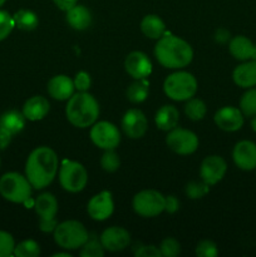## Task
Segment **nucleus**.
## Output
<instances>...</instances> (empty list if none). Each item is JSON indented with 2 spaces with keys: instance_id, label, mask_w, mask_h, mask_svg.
<instances>
[{
  "instance_id": "obj_1",
  "label": "nucleus",
  "mask_w": 256,
  "mask_h": 257,
  "mask_svg": "<svg viewBox=\"0 0 256 257\" xmlns=\"http://www.w3.org/2000/svg\"><path fill=\"white\" fill-rule=\"evenodd\" d=\"M58 171V157L49 147H38L30 153L25 166V175L32 187L37 190L53 182Z\"/></svg>"
},
{
  "instance_id": "obj_2",
  "label": "nucleus",
  "mask_w": 256,
  "mask_h": 257,
  "mask_svg": "<svg viewBox=\"0 0 256 257\" xmlns=\"http://www.w3.org/2000/svg\"><path fill=\"white\" fill-rule=\"evenodd\" d=\"M155 55L161 65L170 69L185 68L193 58V50L187 42L171 34H165L158 39Z\"/></svg>"
},
{
  "instance_id": "obj_3",
  "label": "nucleus",
  "mask_w": 256,
  "mask_h": 257,
  "mask_svg": "<svg viewBox=\"0 0 256 257\" xmlns=\"http://www.w3.org/2000/svg\"><path fill=\"white\" fill-rule=\"evenodd\" d=\"M65 114L74 127L87 128L94 124L97 120L99 115V105L89 93L80 92L69 98Z\"/></svg>"
},
{
  "instance_id": "obj_4",
  "label": "nucleus",
  "mask_w": 256,
  "mask_h": 257,
  "mask_svg": "<svg viewBox=\"0 0 256 257\" xmlns=\"http://www.w3.org/2000/svg\"><path fill=\"white\" fill-rule=\"evenodd\" d=\"M54 232V241L65 250H77L83 247L89 238L88 231L80 222L74 220L64 221L57 225Z\"/></svg>"
},
{
  "instance_id": "obj_5",
  "label": "nucleus",
  "mask_w": 256,
  "mask_h": 257,
  "mask_svg": "<svg viewBox=\"0 0 256 257\" xmlns=\"http://www.w3.org/2000/svg\"><path fill=\"white\" fill-rule=\"evenodd\" d=\"M0 195L13 203H25L32 196V185L20 173H5L0 178Z\"/></svg>"
},
{
  "instance_id": "obj_6",
  "label": "nucleus",
  "mask_w": 256,
  "mask_h": 257,
  "mask_svg": "<svg viewBox=\"0 0 256 257\" xmlns=\"http://www.w3.org/2000/svg\"><path fill=\"white\" fill-rule=\"evenodd\" d=\"M163 90L171 99L182 102L188 100L197 92V80L191 73L177 72L168 75L163 84Z\"/></svg>"
},
{
  "instance_id": "obj_7",
  "label": "nucleus",
  "mask_w": 256,
  "mask_h": 257,
  "mask_svg": "<svg viewBox=\"0 0 256 257\" xmlns=\"http://www.w3.org/2000/svg\"><path fill=\"white\" fill-rule=\"evenodd\" d=\"M59 182L68 192H80L88 182V173L80 163L64 161L59 170Z\"/></svg>"
},
{
  "instance_id": "obj_8",
  "label": "nucleus",
  "mask_w": 256,
  "mask_h": 257,
  "mask_svg": "<svg viewBox=\"0 0 256 257\" xmlns=\"http://www.w3.org/2000/svg\"><path fill=\"white\" fill-rule=\"evenodd\" d=\"M133 210L142 217H155L165 211V197L155 190L141 191L133 198Z\"/></svg>"
},
{
  "instance_id": "obj_9",
  "label": "nucleus",
  "mask_w": 256,
  "mask_h": 257,
  "mask_svg": "<svg viewBox=\"0 0 256 257\" xmlns=\"http://www.w3.org/2000/svg\"><path fill=\"white\" fill-rule=\"evenodd\" d=\"M35 212L40 217V230L43 232H52L57 227L55 216L58 212V201L52 193H42L35 201Z\"/></svg>"
},
{
  "instance_id": "obj_10",
  "label": "nucleus",
  "mask_w": 256,
  "mask_h": 257,
  "mask_svg": "<svg viewBox=\"0 0 256 257\" xmlns=\"http://www.w3.org/2000/svg\"><path fill=\"white\" fill-rule=\"evenodd\" d=\"M170 150L177 155H191L198 147V137L193 132L183 128H173L166 138Z\"/></svg>"
},
{
  "instance_id": "obj_11",
  "label": "nucleus",
  "mask_w": 256,
  "mask_h": 257,
  "mask_svg": "<svg viewBox=\"0 0 256 257\" xmlns=\"http://www.w3.org/2000/svg\"><path fill=\"white\" fill-rule=\"evenodd\" d=\"M90 140L97 147L102 150H114L120 142V135L118 128L109 122L95 123L90 130Z\"/></svg>"
},
{
  "instance_id": "obj_12",
  "label": "nucleus",
  "mask_w": 256,
  "mask_h": 257,
  "mask_svg": "<svg viewBox=\"0 0 256 257\" xmlns=\"http://www.w3.org/2000/svg\"><path fill=\"white\" fill-rule=\"evenodd\" d=\"M226 170H227V165L222 157L210 156V157H206L203 162L201 163L200 177L208 186L216 185L218 181L222 180Z\"/></svg>"
},
{
  "instance_id": "obj_13",
  "label": "nucleus",
  "mask_w": 256,
  "mask_h": 257,
  "mask_svg": "<svg viewBox=\"0 0 256 257\" xmlns=\"http://www.w3.org/2000/svg\"><path fill=\"white\" fill-rule=\"evenodd\" d=\"M113 208L114 205H113L112 195L108 191H102L98 195L93 196L87 206L88 215L95 221L107 220L113 213Z\"/></svg>"
},
{
  "instance_id": "obj_14",
  "label": "nucleus",
  "mask_w": 256,
  "mask_h": 257,
  "mask_svg": "<svg viewBox=\"0 0 256 257\" xmlns=\"http://www.w3.org/2000/svg\"><path fill=\"white\" fill-rule=\"evenodd\" d=\"M148 122L146 115L140 109H130L125 112L124 117L122 119V128L125 135L133 140L143 137L147 132Z\"/></svg>"
},
{
  "instance_id": "obj_15",
  "label": "nucleus",
  "mask_w": 256,
  "mask_h": 257,
  "mask_svg": "<svg viewBox=\"0 0 256 257\" xmlns=\"http://www.w3.org/2000/svg\"><path fill=\"white\" fill-rule=\"evenodd\" d=\"M232 158L240 170H256V145L251 141H241L233 148Z\"/></svg>"
},
{
  "instance_id": "obj_16",
  "label": "nucleus",
  "mask_w": 256,
  "mask_h": 257,
  "mask_svg": "<svg viewBox=\"0 0 256 257\" xmlns=\"http://www.w3.org/2000/svg\"><path fill=\"white\" fill-rule=\"evenodd\" d=\"M213 119H215L216 125L226 132H235L240 130L243 124L242 112L238 108L231 107V105L218 109Z\"/></svg>"
},
{
  "instance_id": "obj_17",
  "label": "nucleus",
  "mask_w": 256,
  "mask_h": 257,
  "mask_svg": "<svg viewBox=\"0 0 256 257\" xmlns=\"http://www.w3.org/2000/svg\"><path fill=\"white\" fill-rule=\"evenodd\" d=\"M130 241L131 236L128 231L123 227H118V226L107 228L100 235V243L104 250L112 251V252L124 250L130 245Z\"/></svg>"
},
{
  "instance_id": "obj_18",
  "label": "nucleus",
  "mask_w": 256,
  "mask_h": 257,
  "mask_svg": "<svg viewBox=\"0 0 256 257\" xmlns=\"http://www.w3.org/2000/svg\"><path fill=\"white\" fill-rule=\"evenodd\" d=\"M124 68L135 79H145L152 72V63L145 53L132 52L125 58Z\"/></svg>"
},
{
  "instance_id": "obj_19",
  "label": "nucleus",
  "mask_w": 256,
  "mask_h": 257,
  "mask_svg": "<svg viewBox=\"0 0 256 257\" xmlns=\"http://www.w3.org/2000/svg\"><path fill=\"white\" fill-rule=\"evenodd\" d=\"M74 82L67 75H55L48 83V93L58 100H67L74 93Z\"/></svg>"
},
{
  "instance_id": "obj_20",
  "label": "nucleus",
  "mask_w": 256,
  "mask_h": 257,
  "mask_svg": "<svg viewBox=\"0 0 256 257\" xmlns=\"http://www.w3.org/2000/svg\"><path fill=\"white\" fill-rule=\"evenodd\" d=\"M232 79L238 87L252 88L256 85V60L251 59L237 65L232 73Z\"/></svg>"
},
{
  "instance_id": "obj_21",
  "label": "nucleus",
  "mask_w": 256,
  "mask_h": 257,
  "mask_svg": "<svg viewBox=\"0 0 256 257\" xmlns=\"http://www.w3.org/2000/svg\"><path fill=\"white\" fill-rule=\"evenodd\" d=\"M49 112V102L42 95H35L28 99L23 107V114L29 120H40Z\"/></svg>"
},
{
  "instance_id": "obj_22",
  "label": "nucleus",
  "mask_w": 256,
  "mask_h": 257,
  "mask_svg": "<svg viewBox=\"0 0 256 257\" xmlns=\"http://www.w3.org/2000/svg\"><path fill=\"white\" fill-rule=\"evenodd\" d=\"M67 22L73 29L85 30L92 24V14L83 5H75L67 12Z\"/></svg>"
},
{
  "instance_id": "obj_23",
  "label": "nucleus",
  "mask_w": 256,
  "mask_h": 257,
  "mask_svg": "<svg viewBox=\"0 0 256 257\" xmlns=\"http://www.w3.org/2000/svg\"><path fill=\"white\" fill-rule=\"evenodd\" d=\"M180 114H178L177 108L173 105H163L156 113L155 122L160 130L162 131H172L177 127Z\"/></svg>"
},
{
  "instance_id": "obj_24",
  "label": "nucleus",
  "mask_w": 256,
  "mask_h": 257,
  "mask_svg": "<svg viewBox=\"0 0 256 257\" xmlns=\"http://www.w3.org/2000/svg\"><path fill=\"white\" fill-rule=\"evenodd\" d=\"M253 47L255 45L252 44L248 38L243 37V35H237V37L232 38L230 40V44H228V49H230L231 55L233 58L238 60H248L252 57Z\"/></svg>"
},
{
  "instance_id": "obj_25",
  "label": "nucleus",
  "mask_w": 256,
  "mask_h": 257,
  "mask_svg": "<svg viewBox=\"0 0 256 257\" xmlns=\"http://www.w3.org/2000/svg\"><path fill=\"white\" fill-rule=\"evenodd\" d=\"M25 119L23 112L19 110H8L0 115V128L8 131L10 135H18L25 127Z\"/></svg>"
},
{
  "instance_id": "obj_26",
  "label": "nucleus",
  "mask_w": 256,
  "mask_h": 257,
  "mask_svg": "<svg viewBox=\"0 0 256 257\" xmlns=\"http://www.w3.org/2000/svg\"><path fill=\"white\" fill-rule=\"evenodd\" d=\"M141 30L150 39H160L165 34V23L157 15H146L141 23Z\"/></svg>"
},
{
  "instance_id": "obj_27",
  "label": "nucleus",
  "mask_w": 256,
  "mask_h": 257,
  "mask_svg": "<svg viewBox=\"0 0 256 257\" xmlns=\"http://www.w3.org/2000/svg\"><path fill=\"white\" fill-rule=\"evenodd\" d=\"M13 19H14L15 27L22 30H27V32L34 30L39 24V19H38L37 14L32 10L27 9L18 10L14 17H13Z\"/></svg>"
},
{
  "instance_id": "obj_28",
  "label": "nucleus",
  "mask_w": 256,
  "mask_h": 257,
  "mask_svg": "<svg viewBox=\"0 0 256 257\" xmlns=\"http://www.w3.org/2000/svg\"><path fill=\"white\" fill-rule=\"evenodd\" d=\"M150 90V83L145 79H137L127 89V98L132 103H142L147 98Z\"/></svg>"
},
{
  "instance_id": "obj_29",
  "label": "nucleus",
  "mask_w": 256,
  "mask_h": 257,
  "mask_svg": "<svg viewBox=\"0 0 256 257\" xmlns=\"http://www.w3.org/2000/svg\"><path fill=\"white\" fill-rule=\"evenodd\" d=\"M207 108L203 100L198 98H191L185 105V113L190 119L192 120H201L206 115Z\"/></svg>"
},
{
  "instance_id": "obj_30",
  "label": "nucleus",
  "mask_w": 256,
  "mask_h": 257,
  "mask_svg": "<svg viewBox=\"0 0 256 257\" xmlns=\"http://www.w3.org/2000/svg\"><path fill=\"white\" fill-rule=\"evenodd\" d=\"M240 110L246 117L256 115V88H251L241 97Z\"/></svg>"
},
{
  "instance_id": "obj_31",
  "label": "nucleus",
  "mask_w": 256,
  "mask_h": 257,
  "mask_svg": "<svg viewBox=\"0 0 256 257\" xmlns=\"http://www.w3.org/2000/svg\"><path fill=\"white\" fill-rule=\"evenodd\" d=\"M17 257H38L40 255V246L34 240H25L18 243L14 248Z\"/></svg>"
},
{
  "instance_id": "obj_32",
  "label": "nucleus",
  "mask_w": 256,
  "mask_h": 257,
  "mask_svg": "<svg viewBox=\"0 0 256 257\" xmlns=\"http://www.w3.org/2000/svg\"><path fill=\"white\" fill-rule=\"evenodd\" d=\"M208 191H210L208 185L203 182V181H201V182H198V181H191L186 186V195L190 198H192V200L202 198L203 196L207 195Z\"/></svg>"
},
{
  "instance_id": "obj_33",
  "label": "nucleus",
  "mask_w": 256,
  "mask_h": 257,
  "mask_svg": "<svg viewBox=\"0 0 256 257\" xmlns=\"http://www.w3.org/2000/svg\"><path fill=\"white\" fill-rule=\"evenodd\" d=\"M120 161L117 153L113 150H105L104 155L100 158V166L107 172H115L119 168Z\"/></svg>"
},
{
  "instance_id": "obj_34",
  "label": "nucleus",
  "mask_w": 256,
  "mask_h": 257,
  "mask_svg": "<svg viewBox=\"0 0 256 257\" xmlns=\"http://www.w3.org/2000/svg\"><path fill=\"white\" fill-rule=\"evenodd\" d=\"M103 255H104V247L94 238H88L80 251L82 257H102Z\"/></svg>"
},
{
  "instance_id": "obj_35",
  "label": "nucleus",
  "mask_w": 256,
  "mask_h": 257,
  "mask_svg": "<svg viewBox=\"0 0 256 257\" xmlns=\"http://www.w3.org/2000/svg\"><path fill=\"white\" fill-rule=\"evenodd\" d=\"M15 27L14 19L12 15L5 10H0V40H4L9 37Z\"/></svg>"
},
{
  "instance_id": "obj_36",
  "label": "nucleus",
  "mask_w": 256,
  "mask_h": 257,
  "mask_svg": "<svg viewBox=\"0 0 256 257\" xmlns=\"http://www.w3.org/2000/svg\"><path fill=\"white\" fill-rule=\"evenodd\" d=\"M15 242L9 232L0 231V257H8L14 253Z\"/></svg>"
},
{
  "instance_id": "obj_37",
  "label": "nucleus",
  "mask_w": 256,
  "mask_h": 257,
  "mask_svg": "<svg viewBox=\"0 0 256 257\" xmlns=\"http://www.w3.org/2000/svg\"><path fill=\"white\" fill-rule=\"evenodd\" d=\"M161 255L165 257H176L180 253V243L177 240L172 237H167L162 241L160 246Z\"/></svg>"
},
{
  "instance_id": "obj_38",
  "label": "nucleus",
  "mask_w": 256,
  "mask_h": 257,
  "mask_svg": "<svg viewBox=\"0 0 256 257\" xmlns=\"http://www.w3.org/2000/svg\"><path fill=\"white\" fill-rule=\"evenodd\" d=\"M196 255L198 257H216L218 255L217 246L210 240H203L196 247Z\"/></svg>"
},
{
  "instance_id": "obj_39",
  "label": "nucleus",
  "mask_w": 256,
  "mask_h": 257,
  "mask_svg": "<svg viewBox=\"0 0 256 257\" xmlns=\"http://www.w3.org/2000/svg\"><path fill=\"white\" fill-rule=\"evenodd\" d=\"M73 82H74L75 89H78L79 92H87L90 87V77L85 72L78 73Z\"/></svg>"
},
{
  "instance_id": "obj_40",
  "label": "nucleus",
  "mask_w": 256,
  "mask_h": 257,
  "mask_svg": "<svg viewBox=\"0 0 256 257\" xmlns=\"http://www.w3.org/2000/svg\"><path fill=\"white\" fill-rule=\"evenodd\" d=\"M135 253L137 257H160V256H162L161 255L160 248L156 247V246H152V245L142 246V247L138 248Z\"/></svg>"
},
{
  "instance_id": "obj_41",
  "label": "nucleus",
  "mask_w": 256,
  "mask_h": 257,
  "mask_svg": "<svg viewBox=\"0 0 256 257\" xmlns=\"http://www.w3.org/2000/svg\"><path fill=\"white\" fill-rule=\"evenodd\" d=\"M180 208V201L175 196L165 197V211L168 213H175Z\"/></svg>"
},
{
  "instance_id": "obj_42",
  "label": "nucleus",
  "mask_w": 256,
  "mask_h": 257,
  "mask_svg": "<svg viewBox=\"0 0 256 257\" xmlns=\"http://www.w3.org/2000/svg\"><path fill=\"white\" fill-rule=\"evenodd\" d=\"M12 137L13 135H10L8 131L0 128V150H5V148L10 145V142H12Z\"/></svg>"
},
{
  "instance_id": "obj_43",
  "label": "nucleus",
  "mask_w": 256,
  "mask_h": 257,
  "mask_svg": "<svg viewBox=\"0 0 256 257\" xmlns=\"http://www.w3.org/2000/svg\"><path fill=\"white\" fill-rule=\"evenodd\" d=\"M54 4L59 8L60 10H64L68 12L69 9H72L73 7H75L78 3V0H53Z\"/></svg>"
},
{
  "instance_id": "obj_44",
  "label": "nucleus",
  "mask_w": 256,
  "mask_h": 257,
  "mask_svg": "<svg viewBox=\"0 0 256 257\" xmlns=\"http://www.w3.org/2000/svg\"><path fill=\"white\" fill-rule=\"evenodd\" d=\"M215 40L220 44H225L230 40V32L226 29H218L215 34Z\"/></svg>"
},
{
  "instance_id": "obj_45",
  "label": "nucleus",
  "mask_w": 256,
  "mask_h": 257,
  "mask_svg": "<svg viewBox=\"0 0 256 257\" xmlns=\"http://www.w3.org/2000/svg\"><path fill=\"white\" fill-rule=\"evenodd\" d=\"M251 128H252L253 132H256V115H253V118L251 119Z\"/></svg>"
},
{
  "instance_id": "obj_46",
  "label": "nucleus",
  "mask_w": 256,
  "mask_h": 257,
  "mask_svg": "<svg viewBox=\"0 0 256 257\" xmlns=\"http://www.w3.org/2000/svg\"><path fill=\"white\" fill-rule=\"evenodd\" d=\"M54 257H72L69 255V253H63V252H59V253H54L53 255Z\"/></svg>"
},
{
  "instance_id": "obj_47",
  "label": "nucleus",
  "mask_w": 256,
  "mask_h": 257,
  "mask_svg": "<svg viewBox=\"0 0 256 257\" xmlns=\"http://www.w3.org/2000/svg\"><path fill=\"white\" fill-rule=\"evenodd\" d=\"M251 59L256 60V45L253 47V52H252V57H251Z\"/></svg>"
},
{
  "instance_id": "obj_48",
  "label": "nucleus",
  "mask_w": 256,
  "mask_h": 257,
  "mask_svg": "<svg viewBox=\"0 0 256 257\" xmlns=\"http://www.w3.org/2000/svg\"><path fill=\"white\" fill-rule=\"evenodd\" d=\"M7 2V0H0V7H3V5H4V3Z\"/></svg>"
}]
</instances>
